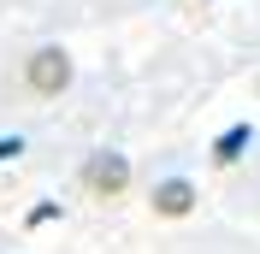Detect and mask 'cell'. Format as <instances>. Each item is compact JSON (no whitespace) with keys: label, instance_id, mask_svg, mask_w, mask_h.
<instances>
[{"label":"cell","instance_id":"1","mask_svg":"<svg viewBox=\"0 0 260 254\" xmlns=\"http://www.w3.org/2000/svg\"><path fill=\"white\" fill-rule=\"evenodd\" d=\"M24 83H30L36 95L71 89V53H65V48H36L30 59H24Z\"/></svg>","mask_w":260,"mask_h":254},{"label":"cell","instance_id":"2","mask_svg":"<svg viewBox=\"0 0 260 254\" xmlns=\"http://www.w3.org/2000/svg\"><path fill=\"white\" fill-rule=\"evenodd\" d=\"M124 183H130V160L124 154H89V166H83V189L89 195H101V201H113V195H124Z\"/></svg>","mask_w":260,"mask_h":254},{"label":"cell","instance_id":"3","mask_svg":"<svg viewBox=\"0 0 260 254\" xmlns=\"http://www.w3.org/2000/svg\"><path fill=\"white\" fill-rule=\"evenodd\" d=\"M154 213H160V219H189V213H195V183H189V177L154 183Z\"/></svg>","mask_w":260,"mask_h":254},{"label":"cell","instance_id":"4","mask_svg":"<svg viewBox=\"0 0 260 254\" xmlns=\"http://www.w3.org/2000/svg\"><path fill=\"white\" fill-rule=\"evenodd\" d=\"M254 142V124H231L225 136H219V142H213V160H219V166H237V160H243V148Z\"/></svg>","mask_w":260,"mask_h":254},{"label":"cell","instance_id":"5","mask_svg":"<svg viewBox=\"0 0 260 254\" xmlns=\"http://www.w3.org/2000/svg\"><path fill=\"white\" fill-rule=\"evenodd\" d=\"M48 219H59V201H42V207H30V219H24V225H30V231H42Z\"/></svg>","mask_w":260,"mask_h":254},{"label":"cell","instance_id":"6","mask_svg":"<svg viewBox=\"0 0 260 254\" xmlns=\"http://www.w3.org/2000/svg\"><path fill=\"white\" fill-rule=\"evenodd\" d=\"M24 154V136H0V160H18Z\"/></svg>","mask_w":260,"mask_h":254}]
</instances>
